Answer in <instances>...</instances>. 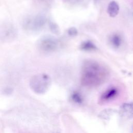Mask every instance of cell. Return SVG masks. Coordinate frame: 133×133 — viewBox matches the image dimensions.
Wrapping results in <instances>:
<instances>
[{
	"label": "cell",
	"instance_id": "9",
	"mask_svg": "<svg viewBox=\"0 0 133 133\" xmlns=\"http://www.w3.org/2000/svg\"><path fill=\"white\" fill-rule=\"evenodd\" d=\"M72 99L73 101L77 103H82L83 101V99L82 98V96L78 93V92H74L72 94Z\"/></svg>",
	"mask_w": 133,
	"mask_h": 133
},
{
	"label": "cell",
	"instance_id": "4",
	"mask_svg": "<svg viewBox=\"0 0 133 133\" xmlns=\"http://www.w3.org/2000/svg\"><path fill=\"white\" fill-rule=\"evenodd\" d=\"M119 115L125 119L133 118V103H125L123 104L119 110Z\"/></svg>",
	"mask_w": 133,
	"mask_h": 133
},
{
	"label": "cell",
	"instance_id": "6",
	"mask_svg": "<svg viewBox=\"0 0 133 133\" xmlns=\"http://www.w3.org/2000/svg\"><path fill=\"white\" fill-rule=\"evenodd\" d=\"M109 42L113 47L118 48L123 43L122 36L118 33H113L110 36Z\"/></svg>",
	"mask_w": 133,
	"mask_h": 133
},
{
	"label": "cell",
	"instance_id": "7",
	"mask_svg": "<svg viewBox=\"0 0 133 133\" xmlns=\"http://www.w3.org/2000/svg\"><path fill=\"white\" fill-rule=\"evenodd\" d=\"M119 5L116 1H112L109 3L107 8V12L111 17H116L119 12Z\"/></svg>",
	"mask_w": 133,
	"mask_h": 133
},
{
	"label": "cell",
	"instance_id": "3",
	"mask_svg": "<svg viewBox=\"0 0 133 133\" xmlns=\"http://www.w3.org/2000/svg\"><path fill=\"white\" fill-rule=\"evenodd\" d=\"M57 40L52 37H46L43 39L41 43L42 48L47 51L55 50L58 47Z\"/></svg>",
	"mask_w": 133,
	"mask_h": 133
},
{
	"label": "cell",
	"instance_id": "10",
	"mask_svg": "<svg viewBox=\"0 0 133 133\" xmlns=\"http://www.w3.org/2000/svg\"><path fill=\"white\" fill-rule=\"evenodd\" d=\"M68 34L71 36H74L77 34V30L74 27L70 28L68 31Z\"/></svg>",
	"mask_w": 133,
	"mask_h": 133
},
{
	"label": "cell",
	"instance_id": "1",
	"mask_svg": "<svg viewBox=\"0 0 133 133\" xmlns=\"http://www.w3.org/2000/svg\"><path fill=\"white\" fill-rule=\"evenodd\" d=\"M106 69L94 60H87L82 67L81 81L87 86H95L101 84L107 76Z\"/></svg>",
	"mask_w": 133,
	"mask_h": 133
},
{
	"label": "cell",
	"instance_id": "8",
	"mask_svg": "<svg viewBox=\"0 0 133 133\" xmlns=\"http://www.w3.org/2000/svg\"><path fill=\"white\" fill-rule=\"evenodd\" d=\"M79 48L82 50L85 51H91L97 49L96 46L90 41H86L82 42Z\"/></svg>",
	"mask_w": 133,
	"mask_h": 133
},
{
	"label": "cell",
	"instance_id": "5",
	"mask_svg": "<svg viewBox=\"0 0 133 133\" xmlns=\"http://www.w3.org/2000/svg\"><path fill=\"white\" fill-rule=\"evenodd\" d=\"M118 90L115 87H111L104 92L101 96L102 101H108L114 98L117 95Z\"/></svg>",
	"mask_w": 133,
	"mask_h": 133
},
{
	"label": "cell",
	"instance_id": "2",
	"mask_svg": "<svg viewBox=\"0 0 133 133\" xmlns=\"http://www.w3.org/2000/svg\"><path fill=\"white\" fill-rule=\"evenodd\" d=\"M50 84V78L45 74L34 76L30 83L31 88L37 94H43L46 92Z\"/></svg>",
	"mask_w": 133,
	"mask_h": 133
}]
</instances>
